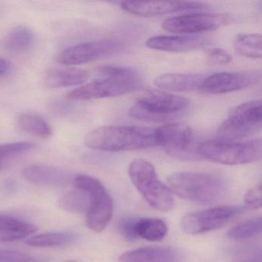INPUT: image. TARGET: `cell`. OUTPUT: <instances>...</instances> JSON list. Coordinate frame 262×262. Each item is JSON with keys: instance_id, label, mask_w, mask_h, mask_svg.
Instances as JSON below:
<instances>
[{"instance_id": "obj_12", "label": "cell", "mask_w": 262, "mask_h": 262, "mask_svg": "<svg viewBox=\"0 0 262 262\" xmlns=\"http://www.w3.org/2000/svg\"><path fill=\"white\" fill-rule=\"evenodd\" d=\"M229 23L227 15L219 13H192L168 18L162 23L163 30L177 34H193L214 31Z\"/></svg>"}, {"instance_id": "obj_30", "label": "cell", "mask_w": 262, "mask_h": 262, "mask_svg": "<svg viewBox=\"0 0 262 262\" xmlns=\"http://www.w3.org/2000/svg\"><path fill=\"white\" fill-rule=\"evenodd\" d=\"M245 208L251 210H257L261 208L262 205V188L261 185L253 187L250 188L245 198Z\"/></svg>"}, {"instance_id": "obj_22", "label": "cell", "mask_w": 262, "mask_h": 262, "mask_svg": "<svg viewBox=\"0 0 262 262\" xmlns=\"http://www.w3.org/2000/svg\"><path fill=\"white\" fill-rule=\"evenodd\" d=\"M33 43V35L30 29L18 27L6 36L4 47L6 50L15 54L26 53Z\"/></svg>"}, {"instance_id": "obj_19", "label": "cell", "mask_w": 262, "mask_h": 262, "mask_svg": "<svg viewBox=\"0 0 262 262\" xmlns=\"http://www.w3.org/2000/svg\"><path fill=\"white\" fill-rule=\"evenodd\" d=\"M88 72L75 68L52 69L45 77V85L50 89L79 85L89 79Z\"/></svg>"}, {"instance_id": "obj_10", "label": "cell", "mask_w": 262, "mask_h": 262, "mask_svg": "<svg viewBox=\"0 0 262 262\" xmlns=\"http://www.w3.org/2000/svg\"><path fill=\"white\" fill-rule=\"evenodd\" d=\"M245 208L226 205L188 213L181 220V228L184 233L190 235H197L214 231L225 226Z\"/></svg>"}, {"instance_id": "obj_33", "label": "cell", "mask_w": 262, "mask_h": 262, "mask_svg": "<svg viewBox=\"0 0 262 262\" xmlns=\"http://www.w3.org/2000/svg\"><path fill=\"white\" fill-rule=\"evenodd\" d=\"M9 69H10V62L3 58H0V76L5 74Z\"/></svg>"}, {"instance_id": "obj_5", "label": "cell", "mask_w": 262, "mask_h": 262, "mask_svg": "<svg viewBox=\"0 0 262 262\" xmlns=\"http://www.w3.org/2000/svg\"><path fill=\"white\" fill-rule=\"evenodd\" d=\"M128 176L147 203L162 212L171 211L174 198L168 187L158 179L154 165L145 159H136L130 163Z\"/></svg>"}, {"instance_id": "obj_29", "label": "cell", "mask_w": 262, "mask_h": 262, "mask_svg": "<svg viewBox=\"0 0 262 262\" xmlns=\"http://www.w3.org/2000/svg\"><path fill=\"white\" fill-rule=\"evenodd\" d=\"M0 262H42L37 257L13 250H0Z\"/></svg>"}, {"instance_id": "obj_24", "label": "cell", "mask_w": 262, "mask_h": 262, "mask_svg": "<svg viewBox=\"0 0 262 262\" xmlns=\"http://www.w3.org/2000/svg\"><path fill=\"white\" fill-rule=\"evenodd\" d=\"M261 36L257 33L239 34L234 41L236 51L245 57L251 59H261Z\"/></svg>"}, {"instance_id": "obj_32", "label": "cell", "mask_w": 262, "mask_h": 262, "mask_svg": "<svg viewBox=\"0 0 262 262\" xmlns=\"http://www.w3.org/2000/svg\"><path fill=\"white\" fill-rule=\"evenodd\" d=\"M208 59L211 63L215 65H227L232 60L231 54L220 48H213L208 50Z\"/></svg>"}, {"instance_id": "obj_15", "label": "cell", "mask_w": 262, "mask_h": 262, "mask_svg": "<svg viewBox=\"0 0 262 262\" xmlns=\"http://www.w3.org/2000/svg\"><path fill=\"white\" fill-rule=\"evenodd\" d=\"M23 176L30 183L51 188L69 186L75 178L65 170L46 165H30L24 168Z\"/></svg>"}, {"instance_id": "obj_26", "label": "cell", "mask_w": 262, "mask_h": 262, "mask_svg": "<svg viewBox=\"0 0 262 262\" xmlns=\"http://www.w3.org/2000/svg\"><path fill=\"white\" fill-rule=\"evenodd\" d=\"M262 222L260 217L245 221L228 231V238L232 240L243 241L256 237L261 232Z\"/></svg>"}, {"instance_id": "obj_21", "label": "cell", "mask_w": 262, "mask_h": 262, "mask_svg": "<svg viewBox=\"0 0 262 262\" xmlns=\"http://www.w3.org/2000/svg\"><path fill=\"white\" fill-rule=\"evenodd\" d=\"M135 233L137 237L149 242H160L166 236L168 227L163 221L156 217L136 219Z\"/></svg>"}, {"instance_id": "obj_20", "label": "cell", "mask_w": 262, "mask_h": 262, "mask_svg": "<svg viewBox=\"0 0 262 262\" xmlns=\"http://www.w3.org/2000/svg\"><path fill=\"white\" fill-rule=\"evenodd\" d=\"M37 231L32 224L0 214V242H11L30 237Z\"/></svg>"}, {"instance_id": "obj_16", "label": "cell", "mask_w": 262, "mask_h": 262, "mask_svg": "<svg viewBox=\"0 0 262 262\" xmlns=\"http://www.w3.org/2000/svg\"><path fill=\"white\" fill-rule=\"evenodd\" d=\"M208 38L200 36H156L145 42L148 48L169 53H185L204 48L209 44Z\"/></svg>"}, {"instance_id": "obj_1", "label": "cell", "mask_w": 262, "mask_h": 262, "mask_svg": "<svg viewBox=\"0 0 262 262\" xmlns=\"http://www.w3.org/2000/svg\"><path fill=\"white\" fill-rule=\"evenodd\" d=\"M92 149L105 151H135L158 146L156 128L128 125H106L95 128L84 140Z\"/></svg>"}, {"instance_id": "obj_25", "label": "cell", "mask_w": 262, "mask_h": 262, "mask_svg": "<svg viewBox=\"0 0 262 262\" xmlns=\"http://www.w3.org/2000/svg\"><path fill=\"white\" fill-rule=\"evenodd\" d=\"M74 238V234L70 232H48L29 237L25 243L35 248H50L70 243Z\"/></svg>"}, {"instance_id": "obj_8", "label": "cell", "mask_w": 262, "mask_h": 262, "mask_svg": "<svg viewBox=\"0 0 262 262\" xmlns=\"http://www.w3.org/2000/svg\"><path fill=\"white\" fill-rule=\"evenodd\" d=\"M73 184L77 189L85 191L89 198L87 227L96 232L103 231L113 217V202L111 196L103 185L91 176H76Z\"/></svg>"}, {"instance_id": "obj_28", "label": "cell", "mask_w": 262, "mask_h": 262, "mask_svg": "<svg viewBox=\"0 0 262 262\" xmlns=\"http://www.w3.org/2000/svg\"><path fill=\"white\" fill-rule=\"evenodd\" d=\"M35 145L30 142H14L0 145V170L13 159L34 148Z\"/></svg>"}, {"instance_id": "obj_6", "label": "cell", "mask_w": 262, "mask_h": 262, "mask_svg": "<svg viewBox=\"0 0 262 262\" xmlns=\"http://www.w3.org/2000/svg\"><path fill=\"white\" fill-rule=\"evenodd\" d=\"M186 98L165 92H154L139 99L130 108L128 114L138 120L167 122L176 119L188 108Z\"/></svg>"}, {"instance_id": "obj_27", "label": "cell", "mask_w": 262, "mask_h": 262, "mask_svg": "<svg viewBox=\"0 0 262 262\" xmlns=\"http://www.w3.org/2000/svg\"><path fill=\"white\" fill-rule=\"evenodd\" d=\"M59 205L62 209L71 212H84L88 211L89 198L82 190L70 191L62 196L59 200Z\"/></svg>"}, {"instance_id": "obj_13", "label": "cell", "mask_w": 262, "mask_h": 262, "mask_svg": "<svg viewBox=\"0 0 262 262\" xmlns=\"http://www.w3.org/2000/svg\"><path fill=\"white\" fill-rule=\"evenodd\" d=\"M261 79L260 71L217 73L204 79L200 91L211 94H224L240 91L257 85Z\"/></svg>"}, {"instance_id": "obj_2", "label": "cell", "mask_w": 262, "mask_h": 262, "mask_svg": "<svg viewBox=\"0 0 262 262\" xmlns=\"http://www.w3.org/2000/svg\"><path fill=\"white\" fill-rule=\"evenodd\" d=\"M101 79H96L73 90L67 99L86 101L116 97L139 90L142 80L136 70L119 66H105L98 71Z\"/></svg>"}, {"instance_id": "obj_3", "label": "cell", "mask_w": 262, "mask_h": 262, "mask_svg": "<svg viewBox=\"0 0 262 262\" xmlns=\"http://www.w3.org/2000/svg\"><path fill=\"white\" fill-rule=\"evenodd\" d=\"M167 182L171 192L199 205L219 202L228 188L225 179L211 173L179 171L168 176Z\"/></svg>"}, {"instance_id": "obj_11", "label": "cell", "mask_w": 262, "mask_h": 262, "mask_svg": "<svg viewBox=\"0 0 262 262\" xmlns=\"http://www.w3.org/2000/svg\"><path fill=\"white\" fill-rule=\"evenodd\" d=\"M124 49V44L116 39H102L85 42L66 49L58 54L56 60L66 66L89 63L102 58L114 56Z\"/></svg>"}, {"instance_id": "obj_34", "label": "cell", "mask_w": 262, "mask_h": 262, "mask_svg": "<svg viewBox=\"0 0 262 262\" xmlns=\"http://www.w3.org/2000/svg\"><path fill=\"white\" fill-rule=\"evenodd\" d=\"M237 262H261L260 259H250V260H242Z\"/></svg>"}, {"instance_id": "obj_4", "label": "cell", "mask_w": 262, "mask_h": 262, "mask_svg": "<svg viewBox=\"0 0 262 262\" xmlns=\"http://www.w3.org/2000/svg\"><path fill=\"white\" fill-rule=\"evenodd\" d=\"M201 159L222 165H236L259 161L262 155L260 137L247 141L209 140L198 145Z\"/></svg>"}, {"instance_id": "obj_18", "label": "cell", "mask_w": 262, "mask_h": 262, "mask_svg": "<svg viewBox=\"0 0 262 262\" xmlns=\"http://www.w3.org/2000/svg\"><path fill=\"white\" fill-rule=\"evenodd\" d=\"M176 250L169 247H144L125 251L119 257L120 262H174Z\"/></svg>"}, {"instance_id": "obj_7", "label": "cell", "mask_w": 262, "mask_h": 262, "mask_svg": "<svg viewBox=\"0 0 262 262\" xmlns=\"http://www.w3.org/2000/svg\"><path fill=\"white\" fill-rule=\"evenodd\" d=\"M261 100L248 101L236 105L217 132V139L229 142L242 140L261 129Z\"/></svg>"}, {"instance_id": "obj_23", "label": "cell", "mask_w": 262, "mask_h": 262, "mask_svg": "<svg viewBox=\"0 0 262 262\" xmlns=\"http://www.w3.org/2000/svg\"><path fill=\"white\" fill-rule=\"evenodd\" d=\"M19 128L32 136L47 139L52 136V128L47 120L33 113H24L18 118Z\"/></svg>"}, {"instance_id": "obj_31", "label": "cell", "mask_w": 262, "mask_h": 262, "mask_svg": "<svg viewBox=\"0 0 262 262\" xmlns=\"http://www.w3.org/2000/svg\"><path fill=\"white\" fill-rule=\"evenodd\" d=\"M136 219L137 217H126L119 221V231L128 242H134L138 238L135 233V223H136Z\"/></svg>"}, {"instance_id": "obj_9", "label": "cell", "mask_w": 262, "mask_h": 262, "mask_svg": "<svg viewBox=\"0 0 262 262\" xmlns=\"http://www.w3.org/2000/svg\"><path fill=\"white\" fill-rule=\"evenodd\" d=\"M158 146H162L167 154L182 161L201 160L194 133L186 124H165L156 128Z\"/></svg>"}, {"instance_id": "obj_14", "label": "cell", "mask_w": 262, "mask_h": 262, "mask_svg": "<svg viewBox=\"0 0 262 262\" xmlns=\"http://www.w3.org/2000/svg\"><path fill=\"white\" fill-rule=\"evenodd\" d=\"M120 6L125 12L143 17L202 10L207 7L202 3L188 1H124L120 3Z\"/></svg>"}, {"instance_id": "obj_17", "label": "cell", "mask_w": 262, "mask_h": 262, "mask_svg": "<svg viewBox=\"0 0 262 262\" xmlns=\"http://www.w3.org/2000/svg\"><path fill=\"white\" fill-rule=\"evenodd\" d=\"M205 79L199 73H166L155 79L158 88L168 92H193L201 90Z\"/></svg>"}]
</instances>
